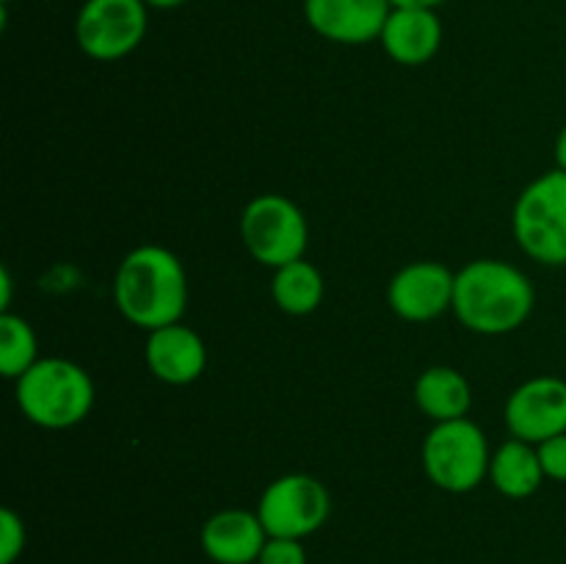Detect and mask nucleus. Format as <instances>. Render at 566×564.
<instances>
[{"mask_svg":"<svg viewBox=\"0 0 566 564\" xmlns=\"http://www.w3.org/2000/svg\"><path fill=\"white\" fill-rule=\"evenodd\" d=\"M114 302L122 318L144 332L177 324L188 307L186 265L166 247H136L116 269Z\"/></svg>","mask_w":566,"mask_h":564,"instance_id":"obj_1","label":"nucleus"},{"mask_svg":"<svg viewBox=\"0 0 566 564\" xmlns=\"http://www.w3.org/2000/svg\"><path fill=\"white\" fill-rule=\"evenodd\" d=\"M536 291L517 265L497 258L470 260L457 271L453 315L475 335H509L531 318Z\"/></svg>","mask_w":566,"mask_h":564,"instance_id":"obj_2","label":"nucleus"},{"mask_svg":"<svg viewBox=\"0 0 566 564\" xmlns=\"http://www.w3.org/2000/svg\"><path fill=\"white\" fill-rule=\"evenodd\" d=\"M14 385L17 407L42 429H72L92 415L94 382L72 359L39 357Z\"/></svg>","mask_w":566,"mask_h":564,"instance_id":"obj_3","label":"nucleus"},{"mask_svg":"<svg viewBox=\"0 0 566 564\" xmlns=\"http://www.w3.org/2000/svg\"><path fill=\"white\" fill-rule=\"evenodd\" d=\"M520 249L542 265H566V171L551 169L520 191L512 210Z\"/></svg>","mask_w":566,"mask_h":564,"instance_id":"obj_4","label":"nucleus"},{"mask_svg":"<svg viewBox=\"0 0 566 564\" xmlns=\"http://www.w3.org/2000/svg\"><path fill=\"white\" fill-rule=\"evenodd\" d=\"M490 442L479 424L470 418L434 424L420 448L426 476L440 490L464 495L481 487L490 476Z\"/></svg>","mask_w":566,"mask_h":564,"instance_id":"obj_5","label":"nucleus"},{"mask_svg":"<svg viewBox=\"0 0 566 564\" xmlns=\"http://www.w3.org/2000/svg\"><path fill=\"white\" fill-rule=\"evenodd\" d=\"M241 241L260 265L280 269L307 254V216L282 194H260L241 213Z\"/></svg>","mask_w":566,"mask_h":564,"instance_id":"obj_6","label":"nucleus"},{"mask_svg":"<svg viewBox=\"0 0 566 564\" xmlns=\"http://www.w3.org/2000/svg\"><path fill=\"white\" fill-rule=\"evenodd\" d=\"M149 6L144 0H83L75 17V42L88 59L119 61L147 36Z\"/></svg>","mask_w":566,"mask_h":564,"instance_id":"obj_7","label":"nucleus"},{"mask_svg":"<svg viewBox=\"0 0 566 564\" xmlns=\"http://www.w3.org/2000/svg\"><path fill=\"white\" fill-rule=\"evenodd\" d=\"M254 512L263 520L269 536L304 540L329 520L332 495L315 476L285 473L265 487Z\"/></svg>","mask_w":566,"mask_h":564,"instance_id":"obj_8","label":"nucleus"},{"mask_svg":"<svg viewBox=\"0 0 566 564\" xmlns=\"http://www.w3.org/2000/svg\"><path fill=\"white\" fill-rule=\"evenodd\" d=\"M453 285L457 274L440 260H415L387 282V304L398 318L426 324L453 310Z\"/></svg>","mask_w":566,"mask_h":564,"instance_id":"obj_9","label":"nucleus"},{"mask_svg":"<svg viewBox=\"0 0 566 564\" xmlns=\"http://www.w3.org/2000/svg\"><path fill=\"white\" fill-rule=\"evenodd\" d=\"M506 426L525 442L551 440L566 431V382L558 376H534L514 387L506 401Z\"/></svg>","mask_w":566,"mask_h":564,"instance_id":"obj_10","label":"nucleus"},{"mask_svg":"<svg viewBox=\"0 0 566 564\" xmlns=\"http://www.w3.org/2000/svg\"><path fill=\"white\" fill-rule=\"evenodd\" d=\"M390 0H304V20L335 44H370L381 36Z\"/></svg>","mask_w":566,"mask_h":564,"instance_id":"obj_11","label":"nucleus"},{"mask_svg":"<svg viewBox=\"0 0 566 564\" xmlns=\"http://www.w3.org/2000/svg\"><path fill=\"white\" fill-rule=\"evenodd\" d=\"M144 363L149 374L164 385H191L208 368V346L202 335L182 321L147 332Z\"/></svg>","mask_w":566,"mask_h":564,"instance_id":"obj_12","label":"nucleus"},{"mask_svg":"<svg viewBox=\"0 0 566 564\" xmlns=\"http://www.w3.org/2000/svg\"><path fill=\"white\" fill-rule=\"evenodd\" d=\"M265 540L269 531L263 520L249 509H221L199 531L202 551L216 564H258Z\"/></svg>","mask_w":566,"mask_h":564,"instance_id":"obj_13","label":"nucleus"},{"mask_svg":"<svg viewBox=\"0 0 566 564\" xmlns=\"http://www.w3.org/2000/svg\"><path fill=\"white\" fill-rule=\"evenodd\" d=\"M379 42L396 64L423 66L440 53L442 20L437 17V9L392 6Z\"/></svg>","mask_w":566,"mask_h":564,"instance_id":"obj_14","label":"nucleus"},{"mask_svg":"<svg viewBox=\"0 0 566 564\" xmlns=\"http://www.w3.org/2000/svg\"><path fill=\"white\" fill-rule=\"evenodd\" d=\"M415 404L434 424L468 418L473 407V390L464 374L451 365H431L415 382Z\"/></svg>","mask_w":566,"mask_h":564,"instance_id":"obj_15","label":"nucleus"},{"mask_svg":"<svg viewBox=\"0 0 566 564\" xmlns=\"http://www.w3.org/2000/svg\"><path fill=\"white\" fill-rule=\"evenodd\" d=\"M486 479L492 481L501 495L514 498H531L545 481V470H542L539 451H536L534 442H525L520 437H512V440L501 442V446L492 451L490 459V476Z\"/></svg>","mask_w":566,"mask_h":564,"instance_id":"obj_16","label":"nucleus"},{"mask_svg":"<svg viewBox=\"0 0 566 564\" xmlns=\"http://www.w3.org/2000/svg\"><path fill=\"white\" fill-rule=\"evenodd\" d=\"M324 274L307 258L280 265L271 276V299H274V304L282 313L296 315V318L315 313L324 302Z\"/></svg>","mask_w":566,"mask_h":564,"instance_id":"obj_17","label":"nucleus"},{"mask_svg":"<svg viewBox=\"0 0 566 564\" xmlns=\"http://www.w3.org/2000/svg\"><path fill=\"white\" fill-rule=\"evenodd\" d=\"M36 359L39 341L33 326L11 310L0 313V374L17 382Z\"/></svg>","mask_w":566,"mask_h":564,"instance_id":"obj_18","label":"nucleus"},{"mask_svg":"<svg viewBox=\"0 0 566 564\" xmlns=\"http://www.w3.org/2000/svg\"><path fill=\"white\" fill-rule=\"evenodd\" d=\"M25 523L14 509H0V564H14L25 551Z\"/></svg>","mask_w":566,"mask_h":564,"instance_id":"obj_19","label":"nucleus"},{"mask_svg":"<svg viewBox=\"0 0 566 564\" xmlns=\"http://www.w3.org/2000/svg\"><path fill=\"white\" fill-rule=\"evenodd\" d=\"M258 564H307V551L302 540H287V536H269L260 551Z\"/></svg>","mask_w":566,"mask_h":564,"instance_id":"obj_20","label":"nucleus"},{"mask_svg":"<svg viewBox=\"0 0 566 564\" xmlns=\"http://www.w3.org/2000/svg\"><path fill=\"white\" fill-rule=\"evenodd\" d=\"M536 451H539V462H542V470H545V479L566 481V431L564 435H556L551 437V440L539 442Z\"/></svg>","mask_w":566,"mask_h":564,"instance_id":"obj_21","label":"nucleus"},{"mask_svg":"<svg viewBox=\"0 0 566 564\" xmlns=\"http://www.w3.org/2000/svg\"><path fill=\"white\" fill-rule=\"evenodd\" d=\"M11 307V274L9 269L0 271V310H9Z\"/></svg>","mask_w":566,"mask_h":564,"instance_id":"obj_22","label":"nucleus"},{"mask_svg":"<svg viewBox=\"0 0 566 564\" xmlns=\"http://www.w3.org/2000/svg\"><path fill=\"white\" fill-rule=\"evenodd\" d=\"M553 155H556V169L566 171V125L558 130L556 147H553Z\"/></svg>","mask_w":566,"mask_h":564,"instance_id":"obj_23","label":"nucleus"},{"mask_svg":"<svg viewBox=\"0 0 566 564\" xmlns=\"http://www.w3.org/2000/svg\"><path fill=\"white\" fill-rule=\"evenodd\" d=\"M392 6H415V9H437L446 0H390Z\"/></svg>","mask_w":566,"mask_h":564,"instance_id":"obj_24","label":"nucleus"},{"mask_svg":"<svg viewBox=\"0 0 566 564\" xmlns=\"http://www.w3.org/2000/svg\"><path fill=\"white\" fill-rule=\"evenodd\" d=\"M144 3H147L149 9L171 11V9H180V6H182V3H188V0H144Z\"/></svg>","mask_w":566,"mask_h":564,"instance_id":"obj_25","label":"nucleus"},{"mask_svg":"<svg viewBox=\"0 0 566 564\" xmlns=\"http://www.w3.org/2000/svg\"><path fill=\"white\" fill-rule=\"evenodd\" d=\"M0 3H3V6H9V3H14V0H0Z\"/></svg>","mask_w":566,"mask_h":564,"instance_id":"obj_26","label":"nucleus"}]
</instances>
